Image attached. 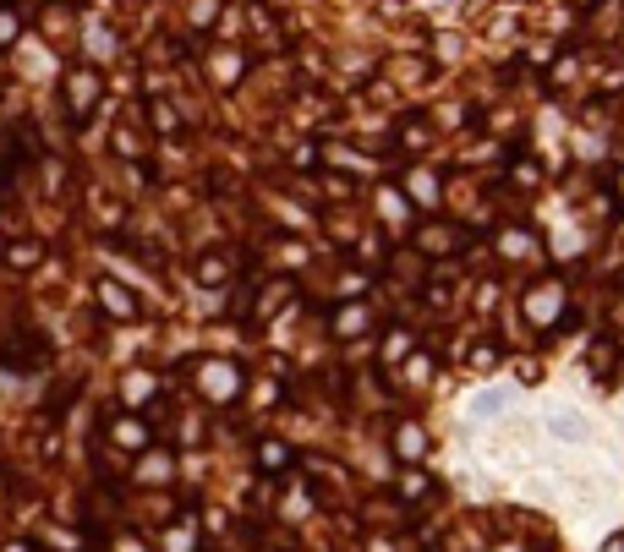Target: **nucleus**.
Listing matches in <instances>:
<instances>
[{
  "label": "nucleus",
  "instance_id": "1",
  "mask_svg": "<svg viewBox=\"0 0 624 552\" xmlns=\"http://www.w3.org/2000/svg\"><path fill=\"white\" fill-rule=\"evenodd\" d=\"M203 394L208 399H230V394H236L241 389V383H236V367H230V361H203Z\"/></svg>",
  "mask_w": 624,
  "mask_h": 552
},
{
  "label": "nucleus",
  "instance_id": "2",
  "mask_svg": "<svg viewBox=\"0 0 624 552\" xmlns=\"http://www.w3.org/2000/svg\"><path fill=\"white\" fill-rule=\"evenodd\" d=\"M99 301H104V312H115V317H132V312H137V301H132V290H121V285H110V279H104V285H99Z\"/></svg>",
  "mask_w": 624,
  "mask_h": 552
},
{
  "label": "nucleus",
  "instance_id": "3",
  "mask_svg": "<svg viewBox=\"0 0 624 552\" xmlns=\"http://www.w3.org/2000/svg\"><path fill=\"white\" fill-rule=\"evenodd\" d=\"M526 312L531 317H553V312H559V285H537L526 296Z\"/></svg>",
  "mask_w": 624,
  "mask_h": 552
},
{
  "label": "nucleus",
  "instance_id": "4",
  "mask_svg": "<svg viewBox=\"0 0 624 552\" xmlns=\"http://www.w3.org/2000/svg\"><path fill=\"white\" fill-rule=\"evenodd\" d=\"M110 438L126 443V449H143V443H148V427H143V421H132V416H121V421L110 427Z\"/></svg>",
  "mask_w": 624,
  "mask_h": 552
},
{
  "label": "nucleus",
  "instance_id": "5",
  "mask_svg": "<svg viewBox=\"0 0 624 552\" xmlns=\"http://www.w3.org/2000/svg\"><path fill=\"white\" fill-rule=\"evenodd\" d=\"M94 93H99L94 77H72V82H66V99H72L77 110H88V104H94Z\"/></svg>",
  "mask_w": 624,
  "mask_h": 552
},
{
  "label": "nucleus",
  "instance_id": "6",
  "mask_svg": "<svg viewBox=\"0 0 624 552\" xmlns=\"http://www.w3.org/2000/svg\"><path fill=\"white\" fill-rule=\"evenodd\" d=\"M395 449L406 454V460H416V454H422L427 443H422V432H416V427H400V432H395Z\"/></svg>",
  "mask_w": 624,
  "mask_h": 552
},
{
  "label": "nucleus",
  "instance_id": "7",
  "mask_svg": "<svg viewBox=\"0 0 624 552\" xmlns=\"http://www.w3.org/2000/svg\"><path fill=\"white\" fill-rule=\"evenodd\" d=\"M258 460H263V471H285L291 449H285V443H263V449H258Z\"/></svg>",
  "mask_w": 624,
  "mask_h": 552
},
{
  "label": "nucleus",
  "instance_id": "8",
  "mask_svg": "<svg viewBox=\"0 0 624 552\" xmlns=\"http://www.w3.org/2000/svg\"><path fill=\"white\" fill-rule=\"evenodd\" d=\"M422 241H427V252H433V257H444V252H449V241H455V236H449V230H427Z\"/></svg>",
  "mask_w": 624,
  "mask_h": 552
},
{
  "label": "nucleus",
  "instance_id": "9",
  "mask_svg": "<svg viewBox=\"0 0 624 552\" xmlns=\"http://www.w3.org/2000/svg\"><path fill=\"white\" fill-rule=\"evenodd\" d=\"M400 492H406V498H416V492H427V476H422V471H411L406 481H400Z\"/></svg>",
  "mask_w": 624,
  "mask_h": 552
},
{
  "label": "nucleus",
  "instance_id": "10",
  "mask_svg": "<svg viewBox=\"0 0 624 552\" xmlns=\"http://www.w3.org/2000/svg\"><path fill=\"white\" fill-rule=\"evenodd\" d=\"M17 39V17H11V11H0V44H11Z\"/></svg>",
  "mask_w": 624,
  "mask_h": 552
},
{
  "label": "nucleus",
  "instance_id": "11",
  "mask_svg": "<svg viewBox=\"0 0 624 552\" xmlns=\"http://www.w3.org/2000/svg\"><path fill=\"white\" fill-rule=\"evenodd\" d=\"M0 552H28V547H22V542H6V547H0Z\"/></svg>",
  "mask_w": 624,
  "mask_h": 552
},
{
  "label": "nucleus",
  "instance_id": "12",
  "mask_svg": "<svg viewBox=\"0 0 624 552\" xmlns=\"http://www.w3.org/2000/svg\"><path fill=\"white\" fill-rule=\"evenodd\" d=\"M608 552H624V542H614V547H608Z\"/></svg>",
  "mask_w": 624,
  "mask_h": 552
}]
</instances>
